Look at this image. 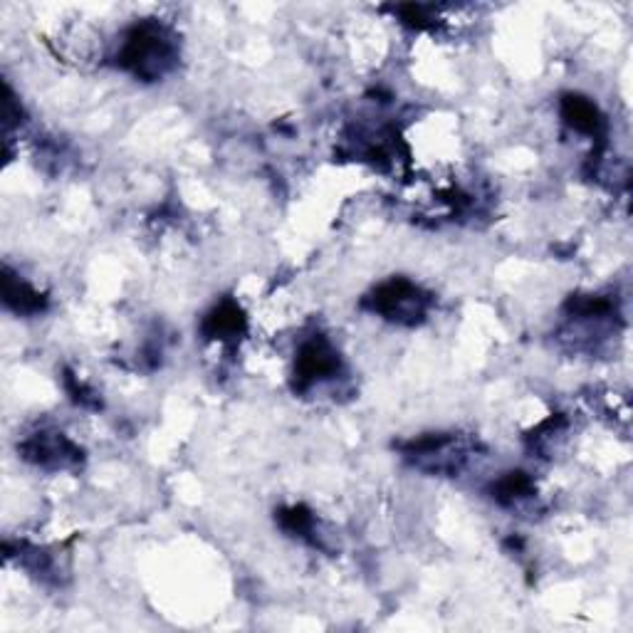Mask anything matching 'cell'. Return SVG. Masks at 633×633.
<instances>
[{
	"instance_id": "1",
	"label": "cell",
	"mask_w": 633,
	"mask_h": 633,
	"mask_svg": "<svg viewBox=\"0 0 633 633\" xmlns=\"http://www.w3.org/2000/svg\"><path fill=\"white\" fill-rule=\"evenodd\" d=\"M119 65L139 80H159L174 65V43L159 23H139L124 38Z\"/></svg>"
},
{
	"instance_id": "2",
	"label": "cell",
	"mask_w": 633,
	"mask_h": 633,
	"mask_svg": "<svg viewBox=\"0 0 633 633\" xmlns=\"http://www.w3.org/2000/svg\"><path fill=\"white\" fill-rule=\"evenodd\" d=\"M426 307L428 297L423 295L421 287H416L406 277H394V280L384 282L371 295V310L386 319H394V322L413 324L418 317H423Z\"/></svg>"
},
{
	"instance_id": "3",
	"label": "cell",
	"mask_w": 633,
	"mask_h": 633,
	"mask_svg": "<svg viewBox=\"0 0 633 633\" xmlns=\"http://www.w3.org/2000/svg\"><path fill=\"white\" fill-rule=\"evenodd\" d=\"M339 371V354L324 337L310 339L302 344L295 362V384L300 389L317 384V381L332 379Z\"/></svg>"
},
{
	"instance_id": "4",
	"label": "cell",
	"mask_w": 633,
	"mask_h": 633,
	"mask_svg": "<svg viewBox=\"0 0 633 633\" xmlns=\"http://www.w3.org/2000/svg\"><path fill=\"white\" fill-rule=\"evenodd\" d=\"M562 117L577 132L599 136L604 129V119H601L596 104L587 97H579V94H567L562 99Z\"/></svg>"
},
{
	"instance_id": "5",
	"label": "cell",
	"mask_w": 633,
	"mask_h": 633,
	"mask_svg": "<svg viewBox=\"0 0 633 633\" xmlns=\"http://www.w3.org/2000/svg\"><path fill=\"white\" fill-rule=\"evenodd\" d=\"M245 329V317L240 312V307L235 302H223V305L213 307L211 315L203 322V332L208 339H216V342H226V339L238 337Z\"/></svg>"
},
{
	"instance_id": "6",
	"label": "cell",
	"mask_w": 633,
	"mask_h": 633,
	"mask_svg": "<svg viewBox=\"0 0 633 633\" xmlns=\"http://www.w3.org/2000/svg\"><path fill=\"white\" fill-rule=\"evenodd\" d=\"M3 295H5V302L18 312L43 310V297H40L35 290H30L28 285H23L20 280H15V277L8 275V272H5V277H3Z\"/></svg>"
},
{
	"instance_id": "7",
	"label": "cell",
	"mask_w": 633,
	"mask_h": 633,
	"mask_svg": "<svg viewBox=\"0 0 633 633\" xmlns=\"http://www.w3.org/2000/svg\"><path fill=\"white\" fill-rule=\"evenodd\" d=\"M532 495V480L527 473H507L495 483V500L502 505H515V502L530 498Z\"/></svg>"
},
{
	"instance_id": "8",
	"label": "cell",
	"mask_w": 633,
	"mask_h": 633,
	"mask_svg": "<svg viewBox=\"0 0 633 633\" xmlns=\"http://www.w3.org/2000/svg\"><path fill=\"white\" fill-rule=\"evenodd\" d=\"M280 522L287 532L292 535H310L312 527H315V520H312V512L307 507H287V510L280 512Z\"/></svg>"
}]
</instances>
